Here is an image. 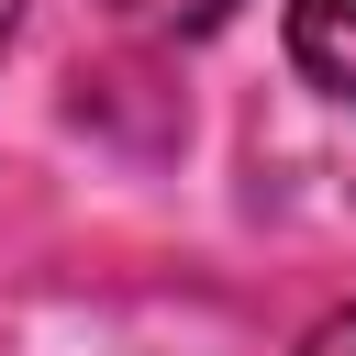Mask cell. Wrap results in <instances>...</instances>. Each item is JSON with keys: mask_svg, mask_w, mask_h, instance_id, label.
I'll use <instances>...</instances> for the list:
<instances>
[{"mask_svg": "<svg viewBox=\"0 0 356 356\" xmlns=\"http://www.w3.org/2000/svg\"><path fill=\"white\" fill-rule=\"evenodd\" d=\"M289 67L323 100H356V0H289Z\"/></svg>", "mask_w": 356, "mask_h": 356, "instance_id": "6da1fadb", "label": "cell"}, {"mask_svg": "<svg viewBox=\"0 0 356 356\" xmlns=\"http://www.w3.org/2000/svg\"><path fill=\"white\" fill-rule=\"evenodd\" d=\"M134 33H211V22H234L245 0H111Z\"/></svg>", "mask_w": 356, "mask_h": 356, "instance_id": "7a4b0ae2", "label": "cell"}, {"mask_svg": "<svg viewBox=\"0 0 356 356\" xmlns=\"http://www.w3.org/2000/svg\"><path fill=\"white\" fill-rule=\"evenodd\" d=\"M289 356H356V300H334V312H323V323H312Z\"/></svg>", "mask_w": 356, "mask_h": 356, "instance_id": "3957f363", "label": "cell"}, {"mask_svg": "<svg viewBox=\"0 0 356 356\" xmlns=\"http://www.w3.org/2000/svg\"><path fill=\"white\" fill-rule=\"evenodd\" d=\"M11 22H22V0H0V44H11Z\"/></svg>", "mask_w": 356, "mask_h": 356, "instance_id": "277c9868", "label": "cell"}]
</instances>
